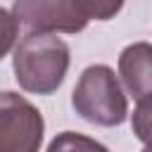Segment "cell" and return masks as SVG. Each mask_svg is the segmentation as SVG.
<instances>
[{
  "label": "cell",
  "instance_id": "obj_1",
  "mask_svg": "<svg viewBox=\"0 0 152 152\" xmlns=\"http://www.w3.org/2000/svg\"><path fill=\"white\" fill-rule=\"evenodd\" d=\"M69 45L50 33H28L19 40L12 57L14 78L21 90L52 95L69 71Z\"/></svg>",
  "mask_w": 152,
  "mask_h": 152
},
{
  "label": "cell",
  "instance_id": "obj_2",
  "mask_svg": "<svg viewBox=\"0 0 152 152\" xmlns=\"http://www.w3.org/2000/svg\"><path fill=\"white\" fill-rule=\"evenodd\" d=\"M121 2H95V0H17L12 14L28 33H78L93 19H112L121 12Z\"/></svg>",
  "mask_w": 152,
  "mask_h": 152
},
{
  "label": "cell",
  "instance_id": "obj_3",
  "mask_svg": "<svg viewBox=\"0 0 152 152\" xmlns=\"http://www.w3.org/2000/svg\"><path fill=\"white\" fill-rule=\"evenodd\" d=\"M74 112L95 126H121L128 116V100L124 88L107 64H90L81 71L74 90H71Z\"/></svg>",
  "mask_w": 152,
  "mask_h": 152
},
{
  "label": "cell",
  "instance_id": "obj_4",
  "mask_svg": "<svg viewBox=\"0 0 152 152\" xmlns=\"http://www.w3.org/2000/svg\"><path fill=\"white\" fill-rule=\"evenodd\" d=\"M43 133L40 109L14 90H0V152H40Z\"/></svg>",
  "mask_w": 152,
  "mask_h": 152
},
{
  "label": "cell",
  "instance_id": "obj_5",
  "mask_svg": "<svg viewBox=\"0 0 152 152\" xmlns=\"http://www.w3.org/2000/svg\"><path fill=\"white\" fill-rule=\"evenodd\" d=\"M152 45L147 40L131 43L119 55V76L135 104H150L152 93Z\"/></svg>",
  "mask_w": 152,
  "mask_h": 152
},
{
  "label": "cell",
  "instance_id": "obj_6",
  "mask_svg": "<svg viewBox=\"0 0 152 152\" xmlns=\"http://www.w3.org/2000/svg\"><path fill=\"white\" fill-rule=\"evenodd\" d=\"M45 152H109V150L102 142H97L95 138H88L83 133L62 131L50 140Z\"/></svg>",
  "mask_w": 152,
  "mask_h": 152
},
{
  "label": "cell",
  "instance_id": "obj_7",
  "mask_svg": "<svg viewBox=\"0 0 152 152\" xmlns=\"http://www.w3.org/2000/svg\"><path fill=\"white\" fill-rule=\"evenodd\" d=\"M17 36H19V21L10 10L0 7V59L7 57V52L14 48Z\"/></svg>",
  "mask_w": 152,
  "mask_h": 152
},
{
  "label": "cell",
  "instance_id": "obj_8",
  "mask_svg": "<svg viewBox=\"0 0 152 152\" xmlns=\"http://www.w3.org/2000/svg\"><path fill=\"white\" fill-rule=\"evenodd\" d=\"M147 124H150V104H135L133 112V133L147 142Z\"/></svg>",
  "mask_w": 152,
  "mask_h": 152
},
{
  "label": "cell",
  "instance_id": "obj_9",
  "mask_svg": "<svg viewBox=\"0 0 152 152\" xmlns=\"http://www.w3.org/2000/svg\"><path fill=\"white\" fill-rule=\"evenodd\" d=\"M142 152H147V147H145V150H142Z\"/></svg>",
  "mask_w": 152,
  "mask_h": 152
}]
</instances>
